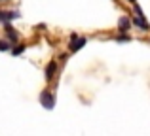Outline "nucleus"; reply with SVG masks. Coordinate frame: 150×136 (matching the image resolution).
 <instances>
[{"instance_id":"1","label":"nucleus","mask_w":150,"mask_h":136,"mask_svg":"<svg viewBox=\"0 0 150 136\" xmlns=\"http://www.w3.org/2000/svg\"><path fill=\"white\" fill-rule=\"evenodd\" d=\"M40 104L46 108V110H53V106H55V96H53V93H51L50 89H44V91L40 93Z\"/></svg>"},{"instance_id":"3","label":"nucleus","mask_w":150,"mask_h":136,"mask_svg":"<svg viewBox=\"0 0 150 136\" xmlns=\"http://www.w3.org/2000/svg\"><path fill=\"white\" fill-rule=\"evenodd\" d=\"M4 34H6V40H8V42H11V45L19 42V32L13 29V27H11V23L4 25Z\"/></svg>"},{"instance_id":"4","label":"nucleus","mask_w":150,"mask_h":136,"mask_svg":"<svg viewBox=\"0 0 150 136\" xmlns=\"http://www.w3.org/2000/svg\"><path fill=\"white\" fill-rule=\"evenodd\" d=\"M55 76H57V63H55V61H50V63L46 64L44 77H46V81H53Z\"/></svg>"},{"instance_id":"7","label":"nucleus","mask_w":150,"mask_h":136,"mask_svg":"<svg viewBox=\"0 0 150 136\" xmlns=\"http://www.w3.org/2000/svg\"><path fill=\"white\" fill-rule=\"evenodd\" d=\"M131 25H133V27H139V29L144 30V32H146V30H150V25H148L146 19H139L137 15H133V17H131Z\"/></svg>"},{"instance_id":"9","label":"nucleus","mask_w":150,"mask_h":136,"mask_svg":"<svg viewBox=\"0 0 150 136\" xmlns=\"http://www.w3.org/2000/svg\"><path fill=\"white\" fill-rule=\"evenodd\" d=\"M11 49V42H8L6 38H0V51H10Z\"/></svg>"},{"instance_id":"6","label":"nucleus","mask_w":150,"mask_h":136,"mask_svg":"<svg viewBox=\"0 0 150 136\" xmlns=\"http://www.w3.org/2000/svg\"><path fill=\"white\" fill-rule=\"evenodd\" d=\"M131 19L127 17V15H122L120 19H118V30H120L122 34H125V32H129L131 30Z\"/></svg>"},{"instance_id":"11","label":"nucleus","mask_w":150,"mask_h":136,"mask_svg":"<svg viewBox=\"0 0 150 136\" xmlns=\"http://www.w3.org/2000/svg\"><path fill=\"white\" fill-rule=\"evenodd\" d=\"M76 38H78V34H76V32H72V34H70V42H74Z\"/></svg>"},{"instance_id":"5","label":"nucleus","mask_w":150,"mask_h":136,"mask_svg":"<svg viewBox=\"0 0 150 136\" xmlns=\"http://www.w3.org/2000/svg\"><path fill=\"white\" fill-rule=\"evenodd\" d=\"M86 44H88V38H86V36H78L74 42H70V44H69V51L70 53H76V51H80Z\"/></svg>"},{"instance_id":"2","label":"nucleus","mask_w":150,"mask_h":136,"mask_svg":"<svg viewBox=\"0 0 150 136\" xmlns=\"http://www.w3.org/2000/svg\"><path fill=\"white\" fill-rule=\"evenodd\" d=\"M19 17H21V13L17 10H0V23L2 25H8V23L15 21Z\"/></svg>"},{"instance_id":"13","label":"nucleus","mask_w":150,"mask_h":136,"mask_svg":"<svg viewBox=\"0 0 150 136\" xmlns=\"http://www.w3.org/2000/svg\"><path fill=\"white\" fill-rule=\"evenodd\" d=\"M0 2H6V0H0Z\"/></svg>"},{"instance_id":"10","label":"nucleus","mask_w":150,"mask_h":136,"mask_svg":"<svg viewBox=\"0 0 150 136\" xmlns=\"http://www.w3.org/2000/svg\"><path fill=\"white\" fill-rule=\"evenodd\" d=\"M114 42H131V38L125 36V34H122V36H114Z\"/></svg>"},{"instance_id":"12","label":"nucleus","mask_w":150,"mask_h":136,"mask_svg":"<svg viewBox=\"0 0 150 136\" xmlns=\"http://www.w3.org/2000/svg\"><path fill=\"white\" fill-rule=\"evenodd\" d=\"M127 2H129V4H137V0H127Z\"/></svg>"},{"instance_id":"8","label":"nucleus","mask_w":150,"mask_h":136,"mask_svg":"<svg viewBox=\"0 0 150 136\" xmlns=\"http://www.w3.org/2000/svg\"><path fill=\"white\" fill-rule=\"evenodd\" d=\"M25 49H27V45H23V44H19V42H17V44H13V45H11L10 53H11L13 57H17V55H21V53L25 51Z\"/></svg>"}]
</instances>
